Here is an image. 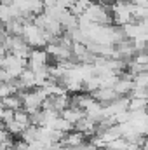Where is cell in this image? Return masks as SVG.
<instances>
[{
	"label": "cell",
	"mask_w": 148,
	"mask_h": 150,
	"mask_svg": "<svg viewBox=\"0 0 148 150\" xmlns=\"http://www.w3.org/2000/svg\"><path fill=\"white\" fill-rule=\"evenodd\" d=\"M19 96H21V101H23V108L28 113L40 110L42 105H44V101L47 100V93H45L42 87L32 89V91L25 89V93H21Z\"/></svg>",
	"instance_id": "obj_1"
},
{
	"label": "cell",
	"mask_w": 148,
	"mask_h": 150,
	"mask_svg": "<svg viewBox=\"0 0 148 150\" xmlns=\"http://www.w3.org/2000/svg\"><path fill=\"white\" fill-rule=\"evenodd\" d=\"M0 68L12 80H16L19 75L23 74V70L26 68V59H23V58H19V56H16L12 52H7L4 56V59L0 61Z\"/></svg>",
	"instance_id": "obj_2"
},
{
	"label": "cell",
	"mask_w": 148,
	"mask_h": 150,
	"mask_svg": "<svg viewBox=\"0 0 148 150\" xmlns=\"http://www.w3.org/2000/svg\"><path fill=\"white\" fill-rule=\"evenodd\" d=\"M49 59H51V56L47 54L45 49H42V47H32L30 56H28V59H26V67L32 68L33 72L44 70V68L49 67Z\"/></svg>",
	"instance_id": "obj_3"
},
{
	"label": "cell",
	"mask_w": 148,
	"mask_h": 150,
	"mask_svg": "<svg viewBox=\"0 0 148 150\" xmlns=\"http://www.w3.org/2000/svg\"><path fill=\"white\" fill-rule=\"evenodd\" d=\"M16 82H18V87H19V89H35V87H37L35 72L26 67V68L23 70V74L16 79Z\"/></svg>",
	"instance_id": "obj_4"
},
{
	"label": "cell",
	"mask_w": 148,
	"mask_h": 150,
	"mask_svg": "<svg viewBox=\"0 0 148 150\" xmlns=\"http://www.w3.org/2000/svg\"><path fill=\"white\" fill-rule=\"evenodd\" d=\"M84 142H85V134H84L82 131H78V129H72V131L66 133V134L63 136V140H61V143L66 145V147H78V145H82Z\"/></svg>",
	"instance_id": "obj_5"
},
{
	"label": "cell",
	"mask_w": 148,
	"mask_h": 150,
	"mask_svg": "<svg viewBox=\"0 0 148 150\" xmlns=\"http://www.w3.org/2000/svg\"><path fill=\"white\" fill-rule=\"evenodd\" d=\"M92 96H94L99 103L106 105V103H110L111 100H115L118 94L115 93V89H113V87H99V89H96V91L92 93Z\"/></svg>",
	"instance_id": "obj_6"
},
{
	"label": "cell",
	"mask_w": 148,
	"mask_h": 150,
	"mask_svg": "<svg viewBox=\"0 0 148 150\" xmlns=\"http://www.w3.org/2000/svg\"><path fill=\"white\" fill-rule=\"evenodd\" d=\"M85 113H84V110H80V108H77V107H73V105H70V107H66L63 112H61V117H65L68 122H72V124H77L82 117H84Z\"/></svg>",
	"instance_id": "obj_7"
},
{
	"label": "cell",
	"mask_w": 148,
	"mask_h": 150,
	"mask_svg": "<svg viewBox=\"0 0 148 150\" xmlns=\"http://www.w3.org/2000/svg\"><path fill=\"white\" fill-rule=\"evenodd\" d=\"M0 103L5 107V108H9V110H19V108H23V101H21V96H18V94H11V96H5V98H2L0 100Z\"/></svg>",
	"instance_id": "obj_8"
},
{
	"label": "cell",
	"mask_w": 148,
	"mask_h": 150,
	"mask_svg": "<svg viewBox=\"0 0 148 150\" xmlns=\"http://www.w3.org/2000/svg\"><path fill=\"white\" fill-rule=\"evenodd\" d=\"M143 108H148V100L147 98H141V96H129V107H127V110L136 112V110H143Z\"/></svg>",
	"instance_id": "obj_9"
},
{
	"label": "cell",
	"mask_w": 148,
	"mask_h": 150,
	"mask_svg": "<svg viewBox=\"0 0 148 150\" xmlns=\"http://www.w3.org/2000/svg\"><path fill=\"white\" fill-rule=\"evenodd\" d=\"M18 93V82L12 80V82H2L0 84V100L5 98V96H11V94H16Z\"/></svg>",
	"instance_id": "obj_10"
},
{
	"label": "cell",
	"mask_w": 148,
	"mask_h": 150,
	"mask_svg": "<svg viewBox=\"0 0 148 150\" xmlns=\"http://www.w3.org/2000/svg\"><path fill=\"white\" fill-rule=\"evenodd\" d=\"M14 120H16L18 124H21L23 127H28V126L32 124V120H30V113L26 112L25 108H19V110L14 112Z\"/></svg>",
	"instance_id": "obj_11"
},
{
	"label": "cell",
	"mask_w": 148,
	"mask_h": 150,
	"mask_svg": "<svg viewBox=\"0 0 148 150\" xmlns=\"http://www.w3.org/2000/svg\"><path fill=\"white\" fill-rule=\"evenodd\" d=\"M5 37H7V32H5V26H4V23L0 21V44H4Z\"/></svg>",
	"instance_id": "obj_12"
},
{
	"label": "cell",
	"mask_w": 148,
	"mask_h": 150,
	"mask_svg": "<svg viewBox=\"0 0 148 150\" xmlns=\"http://www.w3.org/2000/svg\"><path fill=\"white\" fill-rule=\"evenodd\" d=\"M9 136H11V134L7 133V129H5V127H0V142H4V140H7Z\"/></svg>",
	"instance_id": "obj_13"
},
{
	"label": "cell",
	"mask_w": 148,
	"mask_h": 150,
	"mask_svg": "<svg viewBox=\"0 0 148 150\" xmlns=\"http://www.w3.org/2000/svg\"><path fill=\"white\" fill-rule=\"evenodd\" d=\"M143 147H147L148 149V136H147V140H145V145H143Z\"/></svg>",
	"instance_id": "obj_14"
},
{
	"label": "cell",
	"mask_w": 148,
	"mask_h": 150,
	"mask_svg": "<svg viewBox=\"0 0 148 150\" xmlns=\"http://www.w3.org/2000/svg\"><path fill=\"white\" fill-rule=\"evenodd\" d=\"M147 100H148V87H147Z\"/></svg>",
	"instance_id": "obj_15"
},
{
	"label": "cell",
	"mask_w": 148,
	"mask_h": 150,
	"mask_svg": "<svg viewBox=\"0 0 148 150\" xmlns=\"http://www.w3.org/2000/svg\"><path fill=\"white\" fill-rule=\"evenodd\" d=\"M141 150H148V149H147V147H143V149H141Z\"/></svg>",
	"instance_id": "obj_16"
},
{
	"label": "cell",
	"mask_w": 148,
	"mask_h": 150,
	"mask_svg": "<svg viewBox=\"0 0 148 150\" xmlns=\"http://www.w3.org/2000/svg\"><path fill=\"white\" fill-rule=\"evenodd\" d=\"M2 82H4V80H2V77H0V84H2Z\"/></svg>",
	"instance_id": "obj_17"
}]
</instances>
